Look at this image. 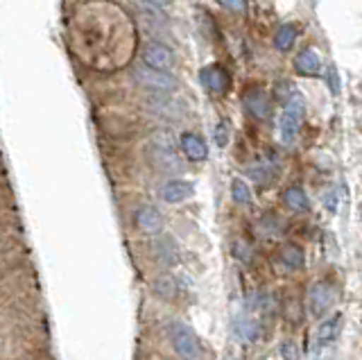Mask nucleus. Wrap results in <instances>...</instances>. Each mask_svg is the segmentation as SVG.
Segmentation results:
<instances>
[{
    "instance_id": "423d86ee",
    "label": "nucleus",
    "mask_w": 362,
    "mask_h": 360,
    "mask_svg": "<svg viewBox=\"0 0 362 360\" xmlns=\"http://www.w3.org/2000/svg\"><path fill=\"white\" fill-rule=\"evenodd\" d=\"M141 59L145 66H150V69H156V71H170L175 64V52L170 50L168 46H163V43H147V46L143 48V54Z\"/></svg>"
},
{
    "instance_id": "4468645a",
    "label": "nucleus",
    "mask_w": 362,
    "mask_h": 360,
    "mask_svg": "<svg viewBox=\"0 0 362 360\" xmlns=\"http://www.w3.org/2000/svg\"><path fill=\"white\" fill-rule=\"evenodd\" d=\"M283 204L294 213H305L310 209L308 195H305V190L301 186H290L286 193H283Z\"/></svg>"
},
{
    "instance_id": "9b49d317",
    "label": "nucleus",
    "mask_w": 362,
    "mask_h": 360,
    "mask_svg": "<svg viewBox=\"0 0 362 360\" xmlns=\"http://www.w3.org/2000/svg\"><path fill=\"white\" fill-rule=\"evenodd\" d=\"M342 324H344V320H342V315H339V313L333 315V318H328L326 322H322V326L317 329V335H315L317 349H324L331 342H335L339 331H342Z\"/></svg>"
},
{
    "instance_id": "20e7f679",
    "label": "nucleus",
    "mask_w": 362,
    "mask_h": 360,
    "mask_svg": "<svg viewBox=\"0 0 362 360\" xmlns=\"http://www.w3.org/2000/svg\"><path fill=\"white\" fill-rule=\"evenodd\" d=\"M134 77L143 88L154 91V93H173L179 86L177 77L170 71H156V69H150V66H145V64L134 71Z\"/></svg>"
},
{
    "instance_id": "f03ea898",
    "label": "nucleus",
    "mask_w": 362,
    "mask_h": 360,
    "mask_svg": "<svg viewBox=\"0 0 362 360\" xmlns=\"http://www.w3.org/2000/svg\"><path fill=\"white\" fill-rule=\"evenodd\" d=\"M303 111H305V105H303L301 93L292 91L288 105L283 107V114L279 118V141L283 145H292L294 139H297L301 120H303Z\"/></svg>"
},
{
    "instance_id": "412c9836",
    "label": "nucleus",
    "mask_w": 362,
    "mask_h": 360,
    "mask_svg": "<svg viewBox=\"0 0 362 360\" xmlns=\"http://www.w3.org/2000/svg\"><path fill=\"white\" fill-rule=\"evenodd\" d=\"M247 173H249V177L254 179V182H258V184H267L269 182V177H272V166H267V163H256V166H249L247 168Z\"/></svg>"
},
{
    "instance_id": "5701e85b",
    "label": "nucleus",
    "mask_w": 362,
    "mask_h": 360,
    "mask_svg": "<svg viewBox=\"0 0 362 360\" xmlns=\"http://www.w3.org/2000/svg\"><path fill=\"white\" fill-rule=\"evenodd\" d=\"M218 5L226 12H233V14H243L245 12V0H218Z\"/></svg>"
},
{
    "instance_id": "6ab92c4d",
    "label": "nucleus",
    "mask_w": 362,
    "mask_h": 360,
    "mask_svg": "<svg viewBox=\"0 0 362 360\" xmlns=\"http://www.w3.org/2000/svg\"><path fill=\"white\" fill-rule=\"evenodd\" d=\"M281 263L286 265L288 269H301L303 263H305L301 247H297V245H286V247H283V250H281Z\"/></svg>"
},
{
    "instance_id": "aec40b11",
    "label": "nucleus",
    "mask_w": 362,
    "mask_h": 360,
    "mask_svg": "<svg viewBox=\"0 0 362 360\" xmlns=\"http://www.w3.org/2000/svg\"><path fill=\"white\" fill-rule=\"evenodd\" d=\"M231 197H233L235 204H243V207L252 204V188H249V184L245 182V179L235 177L231 182Z\"/></svg>"
},
{
    "instance_id": "ddd939ff",
    "label": "nucleus",
    "mask_w": 362,
    "mask_h": 360,
    "mask_svg": "<svg viewBox=\"0 0 362 360\" xmlns=\"http://www.w3.org/2000/svg\"><path fill=\"white\" fill-rule=\"evenodd\" d=\"M245 107L258 120H265L269 116V100L263 91H249L245 95Z\"/></svg>"
},
{
    "instance_id": "7ed1b4c3",
    "label": "nucleus",
    "mask_w": 362,
    "mask_h": 360,
    "mask_svg": "<svg viewBox=\"0 0 362 360\" xmlns=\"http://www.w3.org/2000/svg\"><path fill=\"white\" fill-rule=\"evenodd\" d=\"M168 337L173 342L175 352L184 358V360H199L202 358V344L195 331L190 329L186 322H170L168 324Z\"/></svg>"
},
{
    "instance_id": "f257e3e1",
    "label": "nucleus",
    "mask_w": 362,
    "mask_h": 360,
    "mask_svg": "<svg viewBox=\"0 0 362 360\" xmlns=\"http://www.w3.org/2000/svg\"><path fill=\"white\" fill-rule=\"evenodd\" d=\"M150 159L152 163L163 173H177L181 170V161L177 156L175 139L168 132H154L150 139Z\"/></svg>"
},
{
    "instance_id": "dca6fc26",
    "label": "nucleus",
    "mask_w": 362,
    "mask_h": 360,
    "mask_svg": "<svg viewBox=\"0 0 362 360\" xmlns=\"http://www.w3.org/2000/svg\"><path fill=\"white\" fill-rule=\"evenodd\" d=\"M233 335L238 337V340H243V342H252L258 337V324L256 320L252 318H247V315H243V318H238L233 322Z\"/></svg>"
},
{
    "instance_id": "bb28decb",
    "label": "nucleus",
    "mask_w": 362,
    "mask_h": 360,
    "mask_svg": "<svg viewBox=\"0 0 362 360\" xmlns=\"http://www.w3.org/2000/svg\"><path fill=\"white\" fill-rule=\"evenodd\" d=\"M226 360H235V358H233V356H229V358H226Z\"/></svg>"
},
{
    "instance_id": "393cba45",
    "label": "nucleus",
    "mask_w": 362,
    "mask_h": 360,
    "mask_svg": "<svg viewBox=\"0 0 362 360\" xmlns=\"http://www.w3.org/2000/svg\"><path fill=\"white\" fill-rule=\"evenodd\" d=\"M324 207H326V211H331V213L337 211V195L333 193V190H328V193L324 195Z\"/></svg>"
},
{
    "instance_id": "6e6552de",
    "label": "nucleus",
    "mask_w": 362,
    "mask_h": 360,
    "mask_svg": "<svg viewBox=\"0 0 362 360\" xmlns=\"http://www.w3.org/2000/svg\"><path fill=\"white\" fill-rule=\"evenodd\" d=\"M134 222H136V227H139L147 236H158V233L163 231V224H165L163 222V216L154 207H141V209H136Z\"/></svg>"
},
{
    "instance_id": "4be33fe9",
    "label": "nucleus",
    "mask_w": 362,
    "mask_h": 360,
    "mask_svg": "<svg viewBox=\"0 0 362 360\" xmlns=\"http://www.w3.org/2000/svg\"><path fill=\"white\" fill-rule=\"evenodd\" d=\"M213 139L218 148H226V145H229V125H226V122H218L213 132Z\"/></svg>"
},
{
    "instance_id": "f3484780",
    "label": "nucleus",
    "mask_w": 362,
    "mask_h": 360,
    "mask_svg": "<svg viewBox=\"0 0 362 360\" xmlns=\"http://www.w3.org/2000/svg\"><path fill=\"white\" fill-rule=\"evenodd\" d=\"M294 39H297V28L292 23H283L274 32V48L279 52H288L294 46Z\"/></svg>"
},
{
    "instance_id": "9d476101",
    "label": "nucleus",
    "mask_w": 362,
    "mask_h": 360,
    "mask_svg": "<svg viewBox=\"0 0 362 360\" xmlns=\"http://www.w3.org/2000/svg\"><path fill=\"white\" fill-rule=\"evenodd\" d=\"M192 193H195V186L186 179H168L161 186V199L168 204H181V202L192 197Z\"/></svg>"
},
{
    "instance_id": "2eb2a0df",
    "label": "nucleus",
    "mask_w": 362,
    "mask_h": 360,
    "mask_svg": "<svg viewBox=\"0 0 362 360\" xmlns=\"http://www.w3.org/2000/svg\"><path fill=\"white\" fill-rule=\"evenodd\" d=\"M154 254L163 265H177V261H179L177 247H175L173 238H168V236H163V238H158L154 243Z\"/></svg>"
},
{
    "instance_id": "1a4fd4ad",
    "label": "nucleus",
    "mask_w": 362,
    "mask_h": 360,
    "mask_svg": "<svg viewBox=\"0 0 362 360\" xmlns=\"http://www.w3.org/2000/svg\"><path fill=\"white\" fill-rule=\"evenodd\" d=\"M179 145H181V152H184V156H186L188 161L199 163V161L209 159V145H206V141L199 137V134H192V132L181 134Z\"/></svg>"
},
{
    "instance_id": "a211bd4d",
    "label": "nucleus",
    "mask_w": 362,
    "mask_h": 360,
    "mask_svg": "<svg viewBox=\"0 0 362 360\" xmlns=\"http://www.w3.org/2000/svg\"><path fill=\"white\" fill-rule=\"evenodd\" d=\"M152 290H154V295H158L161 299H175L177 297V281L170 274H161L154 279Z\"/></svg>"
},
{
    "instance_id": "39448f33",
    "label": "nucleus",
    "mask_w": 362,
    "mask_h": 360,
    "mask_svg": "<svg viewBox=\"0 0 362 360\" xmlns=\"http://www.w3.org/2000/svg\"><path fill=\"white\" fill-rule=\"evenodd\" d=\"M333 303V290L328 288L324 281H315V284L305 292V310L313 320H320L328 313Z\"/></svg>"
},
{
    "instance_id": "b1692460",
    "label": "nucleus",
    "mask_w": 362,
    "mask_h": 360,
    "mask_svg": "<svg viewBox=\"0 0 362 360\" xmlns=\"http://www.w3.org/2000/svg\"><path fill=\"white\" fill-rule=\"evenodd\" d=\"M281 354L286 360H297V347H294V342H283L281 344Z\"/></svg>"
},
{
    "instance_id": "f8f14e48",
    "label": "nucleus",
    "mask_w": 362,
    "mask_h": 360,
    "mask_svg": "<svg viewBox=\"0 0 362 360\" xmlns=\"http://www.w3.org/2000/svg\"><path fill=\"white\" fill-rule=\"evenodd\" d=\"M294 71L299 75H305V77H313L322 71V59L320 54H317L313 48H305L297 54V59H294Z\"/></svg>"
},
{
    "instance_id": "a878e982",
    "label": "nucleus",
    "mask_w": 362,
    "mask_h": 360,
    "mask_svg": "<svg viewBox=\"0 0 362 360\" xmlns=\"http://www.w3.org/2000/svg\"><path fill=\"white\" fill-rule=\"evenodd\" d=\"M143 5H150V7H156V9H165L170 5V0H141Z\"/></svg>"
},
{
    "instance_id": "0eeeda50",
    "label": "nucleus",
    "mask_w": 362,
    "mask_h": 360,
    "mask_svg": "<svg viewBox=\"0 0 362 360\" xmlns=\"http://www.w3.org/2000/svg\"><path fill=\"white\" fill-rule=\"evenodd\" d=\"M199 82L209 93L222 95L226 88H229V75H226V71L222 69V66L211 64V66H204V69L199 71Z\"/></svg>"
}]
</instances>
